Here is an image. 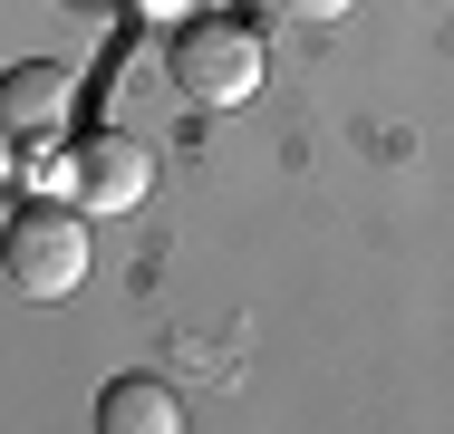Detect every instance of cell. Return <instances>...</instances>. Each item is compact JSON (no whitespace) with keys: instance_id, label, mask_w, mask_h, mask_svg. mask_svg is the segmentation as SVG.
Listing matches in <instances>:
<instances>
[{"instance_id":"cell-1","label":"cell","mask_w":454,"mask_h":434,"mask_svg":"<svg viewBox=\"0 0 454 434\" xmlns=\"http://www.w3.org/2000/svg\"><path fill=\"white\" fill-rule=\"evenodd\" d=\"M0 260H10V290L20 299H68L88 290V213L78 203H20L10 232H0Z\"/></svg>"},{"instance_id":"cell-2","label":"cell","mask_w":454,"mask_h":434,"mask_svg":"<svg viewBox=\"0 0 454 434\" xmlns=\"http://www.w3.org/2000/svg\"><path fill=\"white\" fill-rule=\"evenodd\" d=\"M165 78H175L184 106H242V97L262 87V29H242V19H193L175 39V58H165Z\"/></svg>"},{"instance_id":"cell-3","label":"cell","mask_w":454,"mask_h":434,"mask_svg":"<svg viewBox=\"0 0 454 434\" xmlns=\"http://www.w3.org/2000/svg\"><path fill=\"white\" fill-rule=\"evenodd\" d=\"M145 183H155V145H145V136H126V126H97L88 145L68 155L59 203H78V213H136V203H145Z\"/></svg>"},{"instance_id":"cell-4","label":"cell","mask_w":454,"mask_h":434,"mask_svg":"<svg viewBox=\"0 0 454 434\" xmlns=\"http://www.w3.org/2000/svg\"><path fill=\"white\" fill-rule=\"evenodd\" d=\"M68 106H78V68H59V58H29V68H10L0 78V136H59L68 126Z\"/></svg>"},{"instance_id":"cell-5","label":"cell","mask_w":454,"mask_h":434,"mask_svg":"<svg viewBox=\"0 0 454 434\" xmlns=\"http://www.w3.org/2000/svg\"><path fill=\"white\" fill-rule=\"evenodd\" d=\"M106 106H116V126H126V136H145V126L165 116V49L126 39V49L106 58Z\"/></svg>"},{"instance_id":"cell-6","label":"cell","mask_w":454,"mask_h":434,"mask_svg":"<svg viewBox=\"0 0 454 434\" xmlns=\"http://www.w3.org/2000/svg\"><path fill=\"white\" fill-rule=\"evenodd\" d=\"M97 425L106 434H175L184 425V396L165 376H116L106 396H97Z\"/></svg>"},{"instance_id":"cell-7","label":"cell","mask_w":454,"mask_h":434,"mask_svg":"<svg viewBox=\"0 0 454 434\" xmlns=\"http://www.w3.org/2000/svg\"><path fill=\"white\" fill-rule=\"evenodd\" d=\"M280 19H309V29H319V19H339V10H348V0H271Z\"/></svg>"},{"instance_id":"cell-8","label":"cell","mask_w":454,"mask_h":434,"mask_svg":"<svg viewBox=\"0 0 454 434\" xmlns=\"http://www.w3.org/2000/svg\"><path fill=\"white\" fill-rule=\"evenodd\" d=\"M0 183H10V136H0Z\"/></svg>"}]
</instances>
